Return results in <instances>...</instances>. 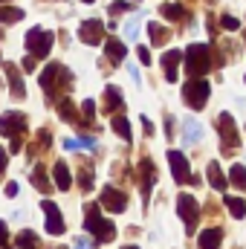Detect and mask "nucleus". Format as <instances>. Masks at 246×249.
I'll use <instances>...</instances> for the list:
<instances>
[{"label": "nucleus", "mask_w": 246, "mask_h": 249, "mask_svg": "<svg viewBox=\"0 0 246 249\" xmlns=\"http://www.w3.org/2000/svg\"><path fill=\"white\" fill-rule=\"evenodd\" d=\"M41 87L50 99H58L61 93H67L72 87V72L64 67V64H50L44 72H41Z\"/></svg>", "instance_id": "nucleus-1"}, {"label": "nucleus", "mask_w": 246, "mask_h": 249, "mask_svg": "<svg viewBox=\"0 0 246 249\" xmlns=\"http://www.w3.org/2000/svg\"><path fill=\"white\" fill-rule=\"evenodd\" d=\"M84 212H87V217H84V229L93 232V238H96L99 244H107V241L116 238V226L99 214V203H87Z\"/></svg>", "instance_id": "nucleus-2"}, {"label": "nucleus", "mask_w": 246, "mask_h": 249, "mask_svg": "<svg viewBox=\"0 0 246 249\" xmlns=\"http://www.w3.org/2000/svg\"><path fill=\"white\" fill-rule=\"evenodd\" d=\"M183 61H185V72H188L191 78H200L203 72L211 70V47H209V44H191V47L185 50Z\"/></svg>", "instance_id": "nucleus-3"}, {"label": "nucleus", "mask_w": 246, "mask_h": 249, "mask_svg": "<svg viewBox=\"0 0 246 249\" xmlns=\"http://www.w3.org/2000/svg\"><path fill=\"white\" fill-rule=\"evenodd\" d=\"M217 133H220V151L223 157H232L235 151H241V136H238V127L232 113H220L217 116Z\"/></svg>", "instance_id": "nucleus-4"}, {"label": "nucleus", "mask_w": 246, "mask_h": 249, "mask_svg": "<svg viewBox=\"0 0 246 249\" xmlns=\"http://www.w3.org/2000/svg\"><path fill=\"white\" fill-rule=\"evenodd\" d=\"M23 130H26V116H23V113H12V110H9V113L0 116V133L12 139V145H9L12 154L20 151V136H23Z\"/></svg>", "instance_id": "nucleus-5"}, {"label": "nucleus", "mask_w": 246, "mask_h": 249, "mask_svg": "<svg viewBox=\"0 0 246 249\" xmlns=\"http://www.w3.org/2000/svg\"><path fill=\"white\" fill-rule=\"evenodd\" d=\"M209 93H211V87H209L206 78H188L183 87V102L191 110H203L206 102H209Z\"/></svg>", "instance_id": "nucleus-6"}, {"label": "nucleus", "mask_w": 246, "mask_h": 249, "mask_svg": "<svg viewBox=\"0 0 246 249\" xmlns=\"http://www.w3.org/2000/svg\"><path fill=\"white\" fill-rule=\"evenodd\" d=\"M53 32H47V29H29L26 32V50L32 53V58H47L50 55V50H53Z\"/></svg>", "instance_id": "nucleus-7"}, {"label": "nucleus", "mask_w": 246, "mask_h": 249, "mask_svg": "<svg viewBox=\"0 0 246 249\" xmlns=\"http://www.w3.org/2000/svg\"><path fill=\"white\" fill-rule=\"evenodd\" d=\"M177 212H180V217H183L185 232L191 235V232L197 229V220H200V209H197V200H194L191 194H180V197H177Z\"/></svg>", "instance_id": "nucleus-8"}, {"label": "nucleus", "mask_w": 246, "mask_h": 249, "mask_svg": "<svg viewBox=\"0 0 246 249\" xmlns=\"http://www.w3.org/2000/svg\"><path fill=\"white\" fill-rule=\"evenodd\" d=\"M168 162H171L174 180H177L180 186H183V183L197 186V177H194V174H188V160H185V154H180V151H168Z\"/></svg>", "instance_id": "nucleus-9"}, {"label": "nucleus", "mask_w": 246, "mask_h": 249, "mask_svg": "<svg viewBox=\"0 0 246 249\" xmlns=\"http://www.w3.org/2000/svg\"><path fill=\"white\" fill-rule=\"evenodd\" d=\"M78 38H81V44H90V47L102 44V41H105V23H102L99 18L84 20V23L78 26Z\"/></svg>", "instance_id": "nucleus-10"}, {"label": "nucleus", "mask_w": 246, "mask_h": 249, "mask_svg": "<svg viewBox=\"0 0 246 249\" xmlns=\"http://www.w3.org/2000/svg\"><path fill=\"white\" fill-rule=\"evenodd\" d=\"M41 209H44V214H47V232H50V235H64L67 223H64V217H61V209H58L53 200H44Z\"/></svg>", "instance_id": "nucleus-11"}, {"label": "nucleus", "mask_w": 246, "mask_h": 249, "mask_svg": "<svg viewBox=\"0 0 246 249\" xmlns=\"http://www.w3.org/2000/svg\"><path fill=\"white\" fill-rule=\"evenodd\" d=\"M107 212H124L127 209V194L124 191H119V188H113V186H105V191H102V200H99Z\"/></svg>", "instance_id": "nucleus-12"}, {"label": "nucleus", "mask_w": 246, "mask_h": 249, "mask_svg": "<svg viewBox=\"0 0 246 249\" xmlns=\"http://www.w3.org/2000/svg\"><path fill=\"white\" fill-rule=\"evenodd\" d=\"M139 177H142V197H145V203H148L151 188L157 183V165H154L148 157H142V162H139Z\"/></svg>", "instance_id": "nucleus-13"}, {"label": "nucleus", "mask_w": 246, "mask_h": 249, "mask_svg": "<svg viewBox=\"0 0 246 249\" xmlns=\"http://www.w3.org/2000/svg\"><path fill=\"white\" fill-rule=\"evenodd\" d=\"M3 72L9 78V87H12V96L15 99H23L26 96V87H23V78H20V70L15 67L12 61H3Z\"/></svg>", "instance_id": "nucleus-14"}, {"label": "nucleus", "mask_w": 246, "mask_h": 249, "mask_svg": "<svg viewBox=\"0 0 246 249\" xmlns=\"http://www.w3.org/2000/svg\"><path fill=\"white\" fill-rule=\"evenodd\" d=\"M183 61V53L180 50H168L165 55H162V67H165V81H177V67Z\"/></svg>", "instance_id": "nucleus-15"}, {"label": "nucleus", "mask_w": 246, "mask_h": 249, "mask_svg": "<svg viewBox=\"0 0 246 249\" xmlns=\"http://www.w3.org/2000/svg\"><path fill=\"white\" fill-rule=\"evenodd\" d=\"M122 105H124L122 102V90L110 84V87L105 90V113H116V110H122Z\"/></svg>", "instance_id": "nucleus-16"}, {"label": "nucleus", "mask_w": 246, "mask_h": 249, "mask_svg": "<svg viewBox=\"0 0 246 249\" xmlns=\"http://www.w3.org/2000/svg\"><path fill=\"white\" fill-rule=\"evenodd\" d=\"M220 241H223V229H206V232H200V249H217L220 247Z\"/></svg>", "instance_id": "nucleus-17"}, {"label": "nucleus", "mask_w": 246, "mask_h": 249, "mask_svg": "<svg viewBox=\"0 0 246 249\" xmlns=\"http://www.w3.org/2000/svg\"><path fill=\"white\" fill-rule=\"evenodd\" d=\"M105 53H107V58H110L113 64H122L124 55H127L124 44L122 41H116V38H107V41H105Z\"/></svg>", "instance_id": "nucleus-18"}, {"label": "nucleus", "mask_w": 246, "mask_h": 249, "mask_svg": "<svg viewBox=\"0 0 246 249\" xmlns=\"http://www.w3.org/2000/svg\"><path fill=\"white\" fill-rule=\"evenodd\" d=\"M148 35H151V44H154V47H162V44L171 41L168 26H162V23H148Z\"/></svg>", "instance_id": "nucleus-19"}, {"label": "nucleus", "mask_w": 246, "mask_h": 249, "mask_svg": "<svg viewBox=\"0 0 246 249\" xmlns=\"http://www.w3.org/2000/svg\"><path fill=\"white\" fill-rule=\"evenodd\" d=\"M53 177H55V186L61 188V191H67V188L72 186V177H70V171H67V165H64V162H55Z\"/></svg>", "instance_id": "nucleus-20"}, {"label": "nucleus", "mask_w": 246, "mask_h": 249, "mask_svg": "<svg viewBox=\"0 0 246 249\" xmlns=\"http://www.w3.org/2000/svg\"><path fill=\"white\" fill-rule=\"evenodd\" d=\"M206 177H209V183L217 188V191H223V188H226V177L220 174V165H217V162H209V168H206Z\"/></svg>", "instance_id": "nucleus-21"}, {"label": "nucleus", "mask_w": 246, "mask_h": 249, "mask_svg": "<svg viewBox=\"0 0 246 249\" xmlns=\"http://www.w3.org/2000/svg\"><path fill=\"white\" fill-rule=\"evenodd\" d=\"M18 249H41L38 235H35L32 229H23V232L18 235Z\"/></svg>", "instance_id": "nucleus-22"}, {"label": "nucleus", "mask_w": 246, "mask_h": 249, "mask_svg": "<svg viewBox=\"0 0 246 249\" xmlns=\"http://www.w3.org/2000/svg\"><path fill=\"white\" fill-rule=\"evenodd\" d=\"M159 12H162V15H165L168 20H188V12H185L180 3H165V6H162Z\"/></svg>", "instance_id": "nucleus-23"}, {"label": "nucleus", "mask_w": 246, "mask_h": 249, "mask_svg": "<svg viewBox=\"0 0 246 249\" xmlns=\"http://www.w3.org/2000/svg\"><path fill=\"white\" fill-rule=\"evenodd\" d=\"M58 116L67 119V122H75L78 127H81V119H78V113H75V107H72V102H70V99L58 102Z\"/></svg>", "instance_id": "nucleus-24"}, {"label": "nucleus", "mask_w": 246, "mask_h": 249, "mask_svg": "<svg viewBox=\"0 0 246 249\" xmlns=\"http://www.w3.org/2000/svg\"><path fill=\"white\" fill-rule=\"evenodd\" d=\"M203 139V127H200V122L197 119H185V142H200Z\"/></svg>", "instance_id": "nucleus-25"}, {"label": "nucleus", "mask_w": 246, "mask_h": 249, "mask_svg": "<svg viewBox=\"0 0 246 249\" xmlns=\"http://www.w3.org/2000/svg\"><path fill=\"white\" fill-rule=\"evenodd\" d=\"M32 186H38L41 191H44V194H50V191H53V186H50V180H47V171H44L41 165H38V168L32 171Z\"/></svg>", "instance_id": "nucleus-26"}, {"label": "nucleus", "mask_w": 246, "mask_h": 249, "mask_svg": "<svg viewBox=\"0 0 246 249\" xmlns=\"http://www.w3.org/2000/svg\"><path fill=\"white\" fill-rule=\"evenodd\" d=\"M18 20H23V9L0 6V23H18Z\"/></svg>", "instance_id": "nucleus-27"}, {"label": "nucleus", "mask_w": 246, "mask_h": 249, "mask_svg": "<svg viewBox=\"0 0 246 249\" xmlns=\"http://www.w3.org/2000/svg\"><path fill=\"white\" fill-rule=\"evenodd\" d=\"M78 186H81V191H90L93 188V168L87 162L78 168Z\"/></svg>", "instance_id": "nucleus-28"}, {"label": "nucleus", "mask_w": 246, "mask_h": 249, "mask_svg": "<svg viewBox=\"0 0 246 249\" xmlns=\"http://www.w3.org/2000/svg\"><path fill=\"white\" fill-rule=\"evenodd\" d=\"M226 206H229V212H232L235 217H244L246 214V203L241 197H232V194H229V197H226Z\"/></svg>", "instance_id": "nucleus-29"}, {"label": "nucleus", "mask_w": 246, "mask_h": 249, "mask_svg": "<svg viewBox=\"0 0 246 249\" xmlns=\"http://www.w3.org/2000/svg\"><path fill=\"white\" fill-rule=\"evenodd\" d=\"M113 130L122 136L124 142H130V124H127V119H124V116H113Z\"/></svg>", "instance_id": "nucleus-30"}, {"label": "nucleus", "mask_w": 246, "mask_h": 249, "mask_svg": "<svg viewBox=\"0 0 246 249\" xmlns=\"http://www.w3.org/2000/svg\"><path fill=\"white\" fill-rule=\"evenodd\" d=\"M139 18H142V15H133V18L124 23V35H127V41H136V38H139Z\"/></svg>", "instance_id": "nucleus-31"}, {"label": "nucleus", "mask_w": 246, "mask_h": 249, "mask_svg": "<svg viewBox=\"0 0 246 249\" xmlns=\"http://www.w3.org/2000/svg\"><path fill=\"white\" fill-rule=\"evenodd\" d=\"M229 177H232V183H235L238 188L246 191V168L244 165H232V174H229Z\"/></svg>", "instance_id": "nucleus-32"}, {"label": "nucleus", "mask_w": 246, "mask_h": 249, "mask_svg": "<svg viewBox=\"0 0 246 249\" xmlns=\"http://www.w3.org/2000/svg\"><path fill=\"white\" fill-rule=\"evenodd\" d=\"M81 113H84V122H81V124H90V122H93V116H96V105H93V99L81 102Z\"/></svg>", "instance_id": "nucleus-33"}, {"label": "nucleus", "mask_w": 246, "mask_h": 249, "mask_svg": "<svg viewBox=\"0 0 246 249\" xmlns=\"http://www.w3.org/2000/svg\"><path fill=\"white\" fill-rule=\"evenodd\" d=\"M220 26L235 32V29H241V20H238V18H232V15H223V18H220Z\"/></svg>", "instance_id": "nucleus-34"}, {"label": "nucleus", "mask_w": 246, "mask_h": 249, "mask_svg": "<svg viewBox=\"0 0 246 249\" xmlns=\"http://www.w3.org/2000/svg\"><path fill=\"white\" fill-rule=\"evenodd\" d=\"M122 12H127V0H116V3H110V15H113V18L122 15Z\"/></svg>", "instance_id": "nucleus-35"}, {"label": "nucleus", "mask_w": 246, "mask_h": 249, "mask_svg": "<svg viewBox=\"0 0 246 249\" xmlns=\"http://www.w3.org/2000/svg\"><path fill=\"white\" fill-rule=\"evenodd\" d=\"M0 249H12L9 247V232H6V223L0 220Z\"/></svg>", "instance_id": "nucleus-36"}, {"label": "nucleus", "mask_w": 246, "mask_h": 249, "mask_svg": "<svg viewBox=\"0 0 246 249\" xmlns=\"http://www.w3.org/2000/svg\"><path fill=\"white\" fill-rule=\"evenodd\" d=\"M136 55H139V61L145 64V67L151 64V53H148V47H139V50H136Z\"/></svg>", "instance_id": "nucleus-37"}, {"label": "nucleus", "mask_w": 246, "mask_h": 249, "mask_svg": "<svg viewBox=\"0 0 246 249\" xmlns=\"http://www.w3.org/2000/svg\"><path fill=\"white\" fill-rule=\"evenodd\" d=\"M18 194V183H6V197H15Z\"/></svg>", "instance_id": "nucleus-38"}, {"label": "nucleus", "mask_w": 246, "mask_h": 249, "mask_svg": "<svg viewBox=\"0 0 246 249\" xmlns=\"http://www.w3.org/2000/svg\"><path fill=\"white\" fill-rule=\"evenodd\" d=\"M142 124H145V133L151 136V133H154V124H151V119H148V116H142Z\"/></svg>", "instance_id": "nucleus-39"}, {"label": "nucleus", "mask_w": 246, "mask_h": 249, "mask_svg": "<svg viewBox=\"0 0 246 249\" xmlns=\"http://www.w3.org/2000/svg\"><path fill=\"white\" fill-rule=\"evenodd\" d=\"M6 160H9V154L0 148V174H3V168H6Z\"/></svg>", "instance_id": "nucleus-40"}, {"label": "nucleus", "mask_w": 246, "mask_h": 249, "mask_svg": "<svg viewBox=\"0 0 246 249\" xmlns=\"http://www.w3.org/2000/svg\"><path fill=\"white\" fill-rule=\"evenodd\" d=\"M23 70H35V58L29 55V58H23Z\"/></svg>", "instance_id": "nucleus-41"}, {"label": "nucleus", "mask_w": 246, "mask_h": 249, "mask_svg": "<svg viewBox=\"0 0 246 249\" xmlns=\"http://www.w3.org/2000/svg\"><path fill=\"white\" fill-rule=\"evenodd\" d=\"M75 249H90V244H87L84 238H78V241H75Z\"/></svg>", "instance_id": "nucleus-42"}, {"label": "nucleus", "mask_w": 246, "mask_h": 249, "mask_svg": "<svg viewBox=\"0 0 246 249\" xmlns=\"http://www.w3.org/2000/svg\"><path fill=\"white\" fill-rule=\"evenodd\" d=\"M122 249H139V247H122Z\"/></svg>", "instance_id": "nucleus-43"}, {"label": "nucleus", "mask_w": 246, "mask_h": 249, "mask_svg": "<svg viewBox=\"0 0 246 249\" xmlns=\"http://www.w3.org/2000/svg\"><path fill=\"white\" fill-rule=\"evenodd\" d=\"M84 3H93V0H84Z\"/></svg>", "instance_id": "nucleus-44"}, {"label": "nucleus", "mask_w": 246, "mask_h": 249, "mask_svg": "<svg viewBox=\"0 0 246 249\" xmlns=\"http://www.w3.org/2000/svg\"><path fill=\"white\" fill-rule=\"evenodd\" d=\"M0 3H3V0H0Z\"/></svg>", "instance_id": "nucleus-45"}]
</instances>
